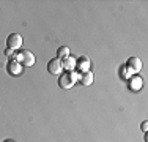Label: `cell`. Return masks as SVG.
Wrapping results in <instances>:
<instances>
[{
	"mask_svg": "<svg viewBox=\"0 0 148 142\" xmlns=\"http://www.w3.org/2000/svg\"><path fill=\"white\" fill-rule=\"evenodd\" d=\"M5 54L8 55V57H13V59L16 57V55H14V51H13V49H10V48H6V49H5Z\"/></svg>",
	"mask_w": 148,
	"mask_h": 142,
	"instance_id": "obj_13",
	"label": "cell"
},
{
	"mask_svg": "<svg viewBox=\"0 0 148 142\" xmlns=\"http://www.w3.org/2000/svg\"><path fill=\"white\" fill-rule=\"evenodd\" d=\"M21 46H22V37H21L19 33H11V35H8V38H6V48L16 51V49H19Z\"/></svg>",
	"mask_w": 148,
	"mask_h": 142,
	"instance_id": "obj_3",
	"label": "cell"
},
{
	"mask_svg": "<svg viewBox=\"0 0 148 142\" xmlns=\"http://www.w3.org/2000/svg\"><path fill=\"white\" fill-rule=\"evenodd\" d=\"M147 128H148V123H147V122H143V123H142V130H143V131H147Z\"/></svg>",
	"mask_w": 148,
	"mask_h": 142,
	"instance_id": "obj_14",
	"label": "cell"
},
{
	"mask_svg": "<svg viewBox=\"0 0 148 142\" xmlns=\"http://www.w3.org/2000/svg\"><path fill=\"white\" fill-rule=\"evenodd\" d=\"M79 79H80V73H77L76 70L74 71H66V73H63L62 76H60L58 85L62 88H71L76 82H79Z\"/></svg>",
	"mask_w": 148,
	"mask_h": 142,
	"instance_id": "obj_1",
	"label": "cell"
},
{
	"mask_svg": "<svg viewBox=\"0 0 148 142\" xmlns=\"http://www.w3.org/2000/svg\"><path fill=\"white\" fill-rule=\"evenodd\" d=\"M68 55H69V48L68 46H60V48L57 49V59L63 60V59H66Z\"/></svg>",
	"mask_w": 148,
	"mask_h": 142,
	"instance_id": "obj_11",
	"label": "cell"
},
{
	"mask_svg": "<svg viewBox=\"0 0 148 142\" xmlns=\"http://www.w3.org/2000/svg\"><path fill=\"white\" fill-rule=\"evenodd\" d=\"M3 142H14V141H11V139H6V141H3Z\"/></svg>",
	"mask_w": 148,
	"mask_h": 142,
	"instance_id": "obj_15",
	"label": "cell"
},
{
	"mask_svg": "<svg viewBox=\"0 0 148 142\" xmlns=\"http://www.w3.org/2000/svg\"><path fill=\"white\" fill-rule=\"evenodd\" d=\"M6 68H8V73L10 74H14V76H17V74H21V71H22V65L17 62L16 57H14V59H11L8 62V66H6Z\"/></svg>",
	"mask_w": 148,
	"mask_h": 142,
	"instance_id": "obj_7",
	"label": "cell"
},
{
	"mask_svg": "<svg viewBox=\"0 0 148 142\" xmlns=\"http://www.w3.org/2000/svg\"><path fill=\"white\" fill-rule=\"evenodd\" d=\"M16 60L22 65V68H24V66H33L35 65V55H33V52H32V51L19 52V54L16 55Z\"/></svg>",
	"mask_w": 148,
	"mask_h": 142,
	"instance_id": "obj_2",
	"label": "cell"
},
{
	"mask_svg": "<svg viewBox=\"0 0 148 142\" xmlns=\"http://www.w3.org/2000/svg\"><path fill=\"white\" fill-rule=\"evenodd\" d=\"M76 62H77L76 57L68 55L66 59L62 60V68L66 70V71H74V70H76Z\"/></svg>",
	"mask_w": 148,
	"mask_h": 142,
	"instance_id": "obj_8",
	"label": "cell"
},
{
	"mask_svg": "<svg viewBox=\"0 0 148 142\" xmlns=\"http://www.w3.org/2000/svg\"><path fill=\"white\" fill-rule=\"evenodd\" d=\"M142 77L140 76H131L129 77V88L134 92H139L140 88H142Z\"/></svg>",
	"mask_w": 148,
	"mask_h": 142,
	"instance_id": "obj_9",
	"label": "cell"
},
{
	"mask_svg": "<svg viewBox=\"0 0 148 142\" xmlns=\"http://www.w3.org/2000/svg\"><path fill=\"white\" fill-rule=\"evenodd\" d=\"M126 66H128L132 73H139V71L142 70V62H140L139 57H131V59H128V62H126Z\"/></svg>",
	"mask_w": 148,
	"mask_h": 142,
	"instance_id": "obj_6",
	"label": "cell"
},
{
	"mask_svg": "<svg viewBox=\"0 0 148 142\" xmlns=\"http://www.w3.org/2000/svg\"><path fill=\"white\" fill-rule=\"evenodd\" d=\"M79 82L82 84V85H85V87H88V85H91V84H93V73H91V71L82 73V74H80Z\"/></svg>",
	"mask_w": 148,
	"mask_h": 142,
	"instance_id": "obj_10",
	"label": "cell"
},
{
	"mask_svg": "<svg viewBox=\"0 0 148 142\" xmlns=\"http://www.w3.org/2000/svg\"><path fill=\"white\" fill-rule=\"evenodd\" d=\"M90 65H91V62H90V59L87 55H80L79 59H77V62H76V71L77 73H87V71H90Z\"/></svg>",
	"mask_w": 148,
	"mask_h": 142,
	"instance_id": "obj_4",
	"label": "cell"
},
{
	"mask_svg": "<svg viewBox=\"0 0 148 142\" xmlns=\"http://www.w3.org/2000/svg\"><path fill=\"white\" fill-rule=\"evenodd\" d=\"M120 76L123 77V79H129V77L132 76V71L128 68L126 65H123L121 68H120Z\"/></svg>",
	"mask_w": 148,
	"mask_h": 142,
	"instance_id": "obj_12",
	"label": "cell"
},
{
	"mask_svg": "<svg viewBox=\"0 0 148 142\" xmlns=\"http://www.w3.org/2000/svg\"><path fill=\"white\" fill-rule=\"evenodd\" d=\"M47 71L51 74H55V76H60L62 74V60L60 59H52V60H49V63H47Z\"/></svg>",
	"mask_w": 148,
	"mask_h": 142,
	"instance_id": "obj_5",
	"label": "cell"
}]
</instances>
